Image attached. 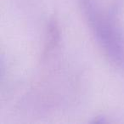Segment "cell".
Here are the masks:
<instances>
[{
  "label": "cell",
  "instance_id": "cell-1",
  "mask_svg": "<svg viewBox=\"0 0 124 124\" xmlns=\"http://www.w3.org/2000/svg\"><path fill=\"white\" fill-rule=\"evenodd\" d=\"M81 2L98 43L113 64L124 68V31L111 15L101 10L94 0H81Z\"/></svg>",
  "mask_w": 124,
  "mask_h": 124
}]
</instances>
